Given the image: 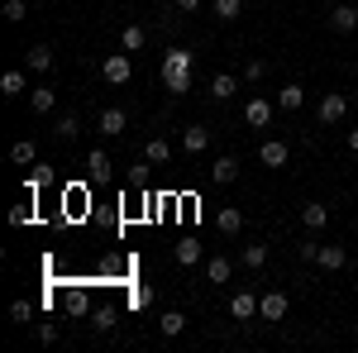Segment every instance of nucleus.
<instances>
[{"label":"nucleus","instance_id":"aec40b11","mask_svg":"<svg viewBox=\"0 0 358 353\" xmlns=\"http://www.w3.org/2000/svg\"><path fill=\"white\" fill-rule=\"evenodd\" d=\"M234 91H239V82H234L229 72H215V82H210V96H215V101H229Z\"/></svg>","mask_w":358,"mask_h":353},{"label":"nucleus","instance_id":"423d86ee","mask_svg":"<svg viewBox=\"0 0 358 353\" xmlns=\"http://www.w3.org/2000/svg\"><path fill=\"white\" fill-rule=\"evenodd\" d=\"M287 158H292V148H287L282 138H268V143L258 148V163H263V167H282Z\"/></svg>","mask_w":358,"mask_h":353},{"label":"nucleus","instance_id":"f3484780","mask_svg":"<svg viewBox=\"0 0 358 353\" xmlns=\"http://www.w3.org/2000/svg\"><path fill=\"white\" fill-rule=\"evenodd\" d=\"M158 329H163L167 339H177V334L187 329V315H182V310H163V315H158Z\"/></svg>","mask_w":358,"mask_h":353},{"label":"nucleus","instance_id":"9d476101","mask_svg":"<svg viewBox=\"0 0 358 353\" xmlns=\"http://www.w3.org/2000/svg\"><path fill=\"white\" fill-rule=\"evenodd\" d=\"M229 315H234V320H253V315H258V296H253V291H234V296H229Z\"/></svg>","mask_w":358,"mask_h":353},{"label":"nucleus","instance_id":"2eb2a0df","mask_svg":"<svg viewBox=\"0 0 358 353\" xmlns=\"http://www.w3.org/2000/svg\"><path fill=\"white\" fill-rule=\"evenodd\" d=\"M301 101H306V91L296 82H287L282 91H277V110H301Z\"/></svg>","mask_w":358,"mask_h":353},{"label":"nucleus","instance_id":"412c9836","mask_svg":"<svg viewBox=\"0 0 358 353\" xmlns=\"http://www.w3.org/2000/svg\"><path fill=\"white\" fill-rule=\"evenodd\" d=\"M24 86H29L24 72H5L0 77V96H24Z\"/></svg>","mask_w":358,"mask_h":353},{"label":"nucleus","instance_id":"1a4fd4ad","mask_svg":"<svg viewBox=\"0 0 358 353\" xmlns=\"http://www.w3.org/2000/svg\"><path fill=\"white\" fill-rule=\"evenodd\" d=\"M62 310H67V315H91V296H86V287H67V291H62Z\"/></svg>","mask_w":358,"mask_h":353},{"label":"nucleus","instance_id":"4c0bfd02","mask_svg":"<svg viewBox=\"0 0 358 353\" xmlns=\"http://www.w3.org/2000/svg\"><path fill=\"white\" fill-rule=\"evenodd\" d=\"M129 301H134V305H143V310H148V305H153V287H134V296H129Z\"/></svg>","mask_w":358,"mask_h":353},{"label":"nucleus","instance_id":"39448f33","mask_svg":"<svg viewBox=\"0 0 358 353\" xmlns=\"http://www.w3.org/2000/svg\"><path fill=\"white\" fill-rule=\"evenodd\" d=\"M273 106H277V101H263V96H253V101L244 106V120L253 124V129H263V124L273 120Z\"/></svg>","mask_w":358,"mask_h":353},{"label":"nucleus","instance_id":"6ab92c4d","mask_svg":"<svg viewBox=\"0 0 358 353\" xmlns=\"http://www.w3.org/2000/svg\"><path fill=\"white\" fill-rule=\"evenodd\" d=\"M82 210H86V187L62 191V215H82Z\"/></svg>","mask_w":358,"mask_h":353},{"label":"nucleus","instance_id":"e433bc0d","mask_svg":"<svg viewBox=\"0 0 358 353\" xmlns=\"http://www.w3.org/2000/svg\"><path fill=\"white\" fill-rule=\"evenodd\" d=\"M29 219H34V201H29V206H15V210H10V224H29Z\"/></svg>","mask_w":358,"mask_h":353},{"label":"nucleus","instance_id":"ddd939ff","mask_svg":"<svg viewBox=\"0 0 358 353\" xmlns=\"http://www.w3.org/2000/svg\"><path fill=\"white\" fill-rule=\"evenodd\" d=\"M325 219H330V210H325L320 201H306L301 206V224L306 229H325Z\"/></svg>","mask_w":358,"mask_h":353},{"label":"nucleus","instance_id":"c85d7f7f","mask_svg":"<svg viewBox=\"0 0 358 353\" xmlns=\"http://www.w3.org/2000/svg\"><path fill=\"white\" fill-rule=\"evenodd\" d=\"M86 167H91V177H110V158H106V148H96V153L86 158Z\"/></svg>","mask_w":358,"mask_h":353},{"label":"nucleus","instance_id":"c9c22d12","mask_svg":"<svg viewBox=\"0 0 358 353\" xmlns=\"http://www.w3.org/2000/svg\"><path fill=\"white\" fill-rule=\"evenodd\" d=\"M48 177H53L48 167H34V172H29V196H34L38 187H48Z\"/></svg>","mask_w":358,"mask_h":353},{"label":"nucleus","instance_id":"7c9ffc66","mask_svg":"<svg viewBox=\"0 0 358 353\" xmlns=\"http://www.w3.org/2000/svg\"><path fill=\"white\" fill-rule=\"evenodd\" d=\"M210 5H215L220 20H239V10H244V0H210Z\"/></svg>","mask_w":358,"mask_h":353},{"label":"nucleus","instance_id":"9b49d317","mask_svg":"<svg viewBox=\"0 0 358 353\" xmlns=\"http://www.w3.org/2000/svg\"><path fill=\"white\" fill-rule=\"evenodd\" d=\"M124 124H129V115H124V110H120V106H106V110H101V134H124Z\"/></svg>","mask_w":358,"mask_h":353},{"label":"nucleus","instance_id":"79ce46f5","mask_svg":"<svg viewBox=\"0 0 358 353\" xmlns=\"http://www.w3.org/2000/svg\"><path fill=\"white\" fill-rule=\"evenodd\" d=\"M349 153H358V129H349Z\"/></svg>","mask_w":358,"mask_h":353},{"label":"nucleus","instance_id":"4468645a","mask_svg":"<svg viewBox=\"0 0 358 353\" xmlns=\"http://www.w3.org/2000/svg\"><path fill=\"white\" fill-rule=\"evenodd\" d=\"M315 263H320V268H330V272H339L344 263H349V253H344L339 244H320V258H315Z\"/></svg>","mask_w":358,"mask_h":353},{"label":"nucleus","instance_id":"0eeeda50","mask_svg":"<svg viewBox=\"0 0 358 353\" xmlns=\"http://www.w3.org/2000/svg\"><path fill=\"white\" fill-rule=\"evenodd\" d=\"M330 24H334V34H354V29H358V10H354V5H344V0H334Z\"/></svg>","mask_w":358,"mask_h":353},{"label":"nucleus","instance_id":"72a5a7b5","mask_svg":"<svg viewBox=\"0 0 358 353\" xmlns=\"http://www.w3.org/2000/svg\"><path fill=\"white\" fill-rule=\"evenodd\" d=\"M10 320H15V325H29V320H34L29 301H15V305H10Z\"/></svg>","mask_w":358,"mask_h":353},{"label":"nucleus","instance_id":"4be33fe9","mask_svg":"<svg viewBox=\"0 0 358 353\" xmlns=\"http://www.w3.org/2000/svg\"><path fill=\"white\" fill-rule=\"evenodd\" d=\"M143 158H148V163H167V158H172L167 138H148V143H143Z\"/></svg>","mask_w":358,"mask_h":353},{"label":"nucleus","instance_id":"f8f14e48","mask_svg":"<svg viewBox=\"0 0 358 353\" xmlns=\"http://www.w3.org/2000/svg\"><path fill=\"white\" fill-rule=\"evenodd\" d=\"M29 106L38 110V115H53V106H57V91H53V86H29Z\"/></svg>","mask_w":358,"mask_h":353},{"label":"nucleus","instance_id":"6e6552de","mask_svg":"<svg viewBox=\"0 0 358 353\" xmlns=\"http://www.w3.org/2000/svg\"><path fill=\"white\" fill-rule=\"evenodd\" d=\"M182 148H187V153H206V148H210V129H206V124H187V129H182Z\"/></svg>","mask_w":358,"mask_h":353},{"label":"nucleus","instance_id":"473e14b6","mask_svg":"<svg viewBox=\"0 0 358 353\" xmlns=\"http://www.w3.org/2000/svg\"><path fill=\"white\" fill-rule=\"evenodd\" d=\"M244 77H248V82H263V77H268V62H263V57L244 62Z\"/></svg>","mask_w":358,"mask_h":353},{"label":"nucleus","instance_id":"f03ea898","mask_svg":"<svg viewBox=\"0 0 358 353\" xmlns=\"http://www.w3.org/2000/svg\"><path fill=\"white\" fill-rule=\"evenodd\" d=\"M101 72H106V82H110V86H124L129 77H134V62H129V53H110Z\"/></svg>","mask_w":358,"mask_h":353},{"label":"nucleus","instance_id":"cd10ccee","mask_svg":"<svg viewBox=\"0 0 358 353\" xmlns=\"http://www.w3.org/2000/svg\"><path fill=\"white\" fill-rule=\"evenodd\" d=\"M229 258H210V263H206V277H210V282H229Z\"/></svg>","mask_w":358,"mask_h":353},{"label":"nucleus","instance_id":"a19ab883","mask_svg":"<svg viewBox=\"0 0 358 353\" xmlns=\"http://www.w3.org/2000/svg\"><path fill=\"white\" fill-rule=\"evenodd\" d=\"M177 10H182V15H192V10H201V0H177Z\"/></svg>","mask_w":358,"mask_h":353},{"label":"nucleus","instance_id":"dca6fc26","mask_svg":"<svg viewBox=\"0 0 358 353\" xmlns=\"http://www.w3.org/2000/svg\"><path fill=\"white\" fill-rule=\"evenodd\" d=\"M234 177H239V163H234V158H220V163L210 167V182H215V187H229Z\"/></svg>","mask_w":358,"mask_h":353},{"label":"nucleus","instance_id":"5701e85b","mask_svg":"<svg viewBox=\"0 0 358 353\" xmlns=\"http://www.w3.org/2000/svg\"><path fill=\"white\" fill-rule=\"evenodd\" d=\"M10 158H15L20 167H24V163H34V158H38V143H34V138H20V143L10 148Z\"/></svg>","mask_w":358,"mask_h":353},{"label":"nucleus","instance_id":"2f4dec72","mask_svg":"<svg viewBox=\"0 0 358 353\" xmlns=\"http://www.w3.org/2000/svg\"><path fill=\"white\" fill-rule=\"evenodd\" d=\"M24 15H29V5H24V0H5V20H10V24H20Z\"/></svg>","mask_w":358,"mask_h":353},{"label":"nucleus","instance_id":"393cba45","mask_svg":"<svg viewBox=\"0 0 358 353\" xmlns=\"http://www.w3.org/2000/svg\"><path fill=\"white\" fill-rule=\"evenodd\" d=\"M177 263H182V268L201 263V244H196V239H182V244H177Z\"/></svg>","mask_w":358,"mask_h":353},{"label":"nucleus","instance_id":"c756f323","mask_svg":"<svg viewBox=\"0 0 358 353\" xmlns=\"http://www.w3.org/2000/svg\"><path fill=\"white\" fill-rule=\"evenodd\" d=\"M263 263H268V248H263V244H248V248H244V268L258 272Z\"/></svg>","mask_w":358,"mask_h":353},{"label":"nucleus","instance_id":"f257e3e1","mask_svg":"<svg viewBox=\"0 0 358 353\" xmlns=\"http://www.w3.org/2000/svg\"><path fill=\"white\" fill-rule=\"evenodd\" d=\"M192 57L196 53H187V48L163 53V86L172 96H187V91H192Z\"/></svg>","mask_w":358,"mask_h":353},{"label":"nucleus","instance_id":"bb28decb","mask_svg":"<svg viewBox=\"0 0 358 353\" xmlns=\"http://www.w3.org/2000/svg\"><path fill=\"white\" fill-rule=\"evenodd\" d=\"M53 134L57 138H77V134H82V120H77V115H62V120L53 124Z\"/></svg>","mask_w":358,"mask_h":353},{"label":"nucleus","instance_id":"b1692460","mask_svg":"<svg viewBox=\"0 0 358 353\" xmlns=\"http://www.w3.org/2000/svg\"><path fill=\"white\" fill-rule=\"evenodd\" d=\"M120 48H124V53H138V48H143V24L124 29V34H120Z\"/></svg>","mask_w":358,"mask_h":353},{"label":"nucleus","instance_id":"a878e982","mask_svg":"<svg viewBox=\"0 0 358 353\" xmlns=\"http://www.w3.org/2000/svg\"><path fill=\"white\" fill-rule=\"evenodd\" d=\"M29 67H34V72H48V67H53V48H43V43L29 48Z\"/></svg>","mask_w":358,"mask_h":353},{"label":"nucleus","instance_id":"ea45409f","mask_svg":"<svg viewBox=\"0 0 358 353\" xmlns=\"http://www.w3.org/2000/svg\"><path fill=\"white\" fill-rule=\"evenodd\" d=\"M38 339H43V344H57V325H48V320H43V325H38Z\"/></svg>","mask_w":358,"mask_h":353},{"label":"nucleus","instance_id":"58836bf2","mask_svg":"<svg viewBox=\"0 0 358 353\" xmlns=\"http://www.w3.org/2000/svg\"><path fill=\"white\" fill-rule=\"evenodd\" d=\"M296 253H301L306 263H315V258H320V244H296Z\"/></svg>","mask_w":358,"mask_h":353},{"label":"nucleus","instance_id":"f704fd0d","mask_svg":"<svg viewBox=\"0 0 358 353\" xmlns=\"http://www.w3.org/2000/svg\"><path fill=\"white\" fill-rule=\"evenodd\" d=\"M115 320H120L115 310H96V315H91V329H115Z\"/></svg>","mask_w":358,"mask_h":353},{"label":"nucleus","instance_id":"20e7f679","mask_svg":"<svg viewBox=\"0 0 358 353\" xmlns=\"http://www.w3.org/2000/svg\"><path fill=\"white\" fill-rule=\"evenodd\" d=\"M287 305H292L287 291H268V296H258V315H263V320H282V315H287Z\"/></svg>","mask_w":358,"mask_h":353},{"label":"nucleus","instance_id":"7ed1b4c3","mask_svg":"<svg viewBox=\"0 0 358 353\" xmlns=\"http://www.w3.org/2000/svg\"><path fill=\"white\" fill-rule=\"evenodd\" d=\"M349 115V96H339V91H330L325 101H320V124H339Z\"/></svg>","mask_w":358,"mask_h":353},{"label":"nucleus","instance_id":"a211bd4d","mask_svg":"<svg viewBox=\"0 0 358 353\" xmlns=\"http://www.w3.org/2000/svg\"><path fill=\"white\" fill-rule=\"evenodd\" d=\"M215 224H220V234H239V229H244V215H239L234 206H220V215H215Z\"/></svg>","mask_w":358,"mask_h":353}]
</instances>
